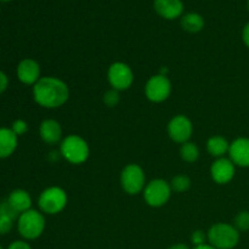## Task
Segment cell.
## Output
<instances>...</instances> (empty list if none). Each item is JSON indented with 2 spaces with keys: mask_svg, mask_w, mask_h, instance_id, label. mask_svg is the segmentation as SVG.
I'll return each instance as SVG.
<instances>
[{
  "mask_svg": "<svg viewBox=\"0 0 249 249\" xmlns=\"http://www.w3.org/2000/svg\"><path fill=\"white\" fill-rule=\"evenodd\" d=\"M34 101L44 108H58L70 99V88L56 77H41L33 85Z\"/></svg>",
  "mask_w": 249,
  "mask_h": 249,
  "instance_id": "6da1fadb",
  "label": "cell"
},
{
  "mask_svg": "<svg viewBox=\"0 0 249 249\" xmlns=\"http://www.w3.org/2000/svg\"><path fill=\"white\" fill-rule=\"evenodd\" d=\"M61 157L71 164H83L90 156V148L87 140L82 136L71 134L60 142Z\"/></svg>",
  "mask_w": 249,
  "mask_h": 249,
  "instance_id": "7a4b0ae2",
  "label": "cell"
},
{
  "mask_svg": "<svg viewBox=\"0 0 249 249\" xmlns=\"http://www.w3.org/2000/svg\"><path fill=\"white\" fill-rule=\"evenodd\" d=\"M208 243L216 249H233L240 242V231L231 224L216 223L207 232Z\"/></svg>",
  "mask_w": 249,
  "mask_h": 249,
  "instance_id": "3957f363",
  "label": "cell"
},
{
  "mask_svg": "<svg viewBox=\"0 0 249 249\" xmlns=\"http://www.w3.org/2000/svg\"><path fill=\"white\" fill-rule=\"evenodd\" d=\"M17 229L24 240H36L45 230V218L40 212L29 209L19 215Z\"/></svg>",
  "mask_w": 249,
  "mask_h": 249,
  "instance_id": "277c9868",
  "label": "cell"
},
{
  "mask_svg": "<svg viewBox=\"0 0 249 249\" xmlns=\"http://www.w3.org/2000/svg\"><path fill=\"white\" fill-rule=\"evenodd\" d=\"M68 196L62 187L50 186L44 190L38 199V206L41 213L48 215H56L66 208Z\"/></svg>",
  "mask_w": 249,
  "mask_h": 249,
  "instance_id": "5b68a950",
  "label": "cell"
},
{
  "mask_svg": "<svg viewBox=\"0 0 249 249\" xmlns=\"http://www.w3.org/2000/svg\"><path fill=\"white\" fill-rule=\"evenodd\" d=\"M121 186L130 196L142 192L146 186V175L142 167L135 163L125 165L121 173Z\"/></svg>",
  "mask_w": 249,
  "mask_h": 249,
  "instance_id": "8992f818",
  "label": "cell"
},
{
  "mask_svg": "<svg viewBox=\"0 0 249 249\" xmlns=\"http://www.w3.org/2000/svg\"><path fill=\"white\" fill-rule=\"evenodd\" d=\"M172 187L169 182L163 179L151 180L143 189V199L152 208H160L165 206L172 196Z\"/></svg>",
  "mask_w": 249,
  "mask_h": 249,
  "instance_id": "52a82bcc",
  "label": "cell"
},
{
  "mask_svg": "<svg viewBox=\"0 0 249 249\" xmlns=\"http://www.w3.org/2000/svg\"><path fill=\"white\" fill-rule=\"evenodd\" d=\"M107 79L112 89L123 91L128 90L134 83V72L130 66L125 62L117 61L108 67L107 71Z\"/></svg>",
  "mask_w": 249,
  "mask_h": 249,
  "instance_id": "ba28073f",
  "label": "cell"
},
{
  "mask_svg": "<svg viewBox=\"0 0 249 249\" xmlns=\"http://www.w3.org/2000/svg\"><path fill=\"white\" fill-rule=\"evenodd\" d=\"M172 94V83L167 75L156 74L147 80L145 85V95L151 102L160 104Z\"/></svg>",
  "mask_w": 249,
  "mask_h": 249,
  "instance_id": "9c48e42d",
  "label": "cell"
},
{
  "mask_svg": "<svg viewBox=\"0 0 249 249\" xmlns=\"http://www.w3.org/2000/svg\"><path fill=\"white\" fill-rule=\"evenodd\" d=\"M167 130L168 135L174 142L182 145L191 139L192 134H194V124L189 117L184 116V114H178L170 119Z\"/></svg>",
  "mask_w": 249,
  "mask_h": 249,
  "instance_id": "30bf717a",
  "label": "cell"
},
{
  "mask_svg": "<svg viewBox=\"0 0 249 249\" xmlns=\"http://www.w3.org/2000/svg\"><path fill=\"white\" fill-rule=\"evenodd\" d=\"M236 165L230 158H216L211 167V177L216 184L226 185L235 178Z\"/></svg>",
  "mask_w": 249,
  "mask_h": 249,
  "instance_id": "8fae6325",
  "label": "cell"
},
{
  "mask_svg": "<svg viewBox=\"0 0 249 249\" xmlns=\"http://www.w3.org/2000/svg\"><path fill=\"white\" fill-rule=\"evenodd\" d=\"M229 158L236 167L249 168V138H238L230 143Z\"/></svg>",
  "mask_w": 249,
  "mask_h": 249,
  "instance_id": "7c38bea8",
  "label": "cell"
},
{
  "mask_svg": "<svg viewBox=\"0 0 249 249\" xmlns=\"http://www.w3.org/2000/svg\"><path fill=\"white\" fill-rule=\"evenodd\" d=\"M17 77L23 84L34 85L40 79V66L33 58L22 60L17 66Z\"/></svg>",
  "mask_w": 249,
  "mask_h": 249,
  "instance_id": "4fadbf2b",
  "label": "cell"
},
{
  "mask_svg": "<svg viewBox=\"0 0 249 249\" xmlns=\"http://www.w3.org/2000/svg\"><path fill=\"white\" fill-rule=\"evenodd\" d=\"M39 134L41 140L48 145H55L62 141V128L55 119H45L39 126Z\"/></svg>",
  "mask_w": 249,
  "mask_h": 249,
  "instance_id": "5bb4252c",
  "label": "cell"
},
{
  "mask_svg": "<svg viewBox=\"0 0 249 249\" xmlns=\"http://www.w3.org/2000/svg\"><path fill=\"white\" fill-rule=\"evenodd\" d=\"M155 10L165 19H174L181 16L184 5L181 0H155Z\"/></svg>",
  "mask_w": 249,
  "mask_h": 249,
  "instance_id": "9a60e30c",
  "label": "cell"
},
{
  "mask_svg": "<svg viewBox=\"0 0 249 249\" xmlns=\"http://www.w3.org/2000/svg\"><path fill=\"white\" fill-rule=\"evenodd\" d=\"M18 136L9 128H0V158H7L15 152Z\"/></svg>",
  "mask_w": 249,
  "mask_h": 249,
  "instance_id": "2e32d148",
  "label": "cell"
},
{
  "mask_svg": "<svg viewBox=\"0 0 249 249\" xmlns=\"http://www.w3.org/2000/svg\"><path fill=\"white\" fill-rule=\"evenodd\" d=\"M229 150H230V142L224 136L214 135L207 141V151L212 157H225V155H229Z\"/></svg>",
  "mask_w": 249,
  "mask_h": 249,
  "instance_id": "e0dca14e",
  "label": "cell"
},
{
  "mask_svg": "<svg viewBox=\"0 0 249 249\" xmlns=\"http://www.w3.org/2000/svg\"><path fill=\"white\" fill-rule=\"evenodd\" d=\"M9 203L15 208V211L18 212L19 214L29 211L32 207V198L29 194L24 190H15L10 194L7 198Z\"/></svg>",
  "mask_w": 249,
  "mask_h": 249,
  "instance_id": "ac0fdd59",
  "label": "cell"
},
{
  "mask_svg": "<svg viewBox=\"0 0 249 249\" xmlns=\"http://www.w3.org/2000/svg\"><path fill=\"white\" fill-rule=\"evenodd\" d=\"M181 27L189 33H198L203 29L204 19L201 15L190 12L181 18Z\"/></svg>",
  "mask_w": 249,
  "mask_h": 249,
  "instance_id": "d6986e66",
  "label": "cell"
},
{
  "mask_svg": "<svg viewBox=\"0 0 249 249\" xmlns=\"http://www.w3.org/2000/svg\"><path fill=\"white\" fill-rule=\"evenodd\" d=\"M180 157L187 163H195L199 158V148L195 142L187 141L180 146Z\"/></svg>",
  "mask_w": 249,
  "mask_h": 249,
  "instance_id": "ffe728a7",
  "label": "cell"
},
{
  "mask_svg": "<svg viewBox=\"0 0 249 249\" xmlns=\"http://www.w3.org/2000/svg\"><path fill=\"white\" fill-rule=\"evenodd\" d=\"M169 184L172 191L177 192V194H182L191 187V179L185 174H178L173 178Z\"/></svg>",
  "mask_w": 249,
  "mask_h": 249,
  "instance_id": "44dd1931",
  "label": "cell"
},
{
  "mask_svg": "<svg viewBox=\"0 0 249 249\" xmlns=\"http://www.w3.org/2000/svg\"><path fill=\"white\" fill-rule=\"evenodd\" d=\"M104 104L106 105L109 108H113V107L118 106L119 101H121V95H119L118 90L109 89L107 90L104 94Z\"/></svg>",
  "mask_w": 249,
  "mask_h": 249,
  "instance_id": "7402d4cb",
  "label": "cell"
},
{
  "mask_svg": "<svg viewBox=\"0 0 249 249\" xmlns=\"http://www.w3.org/2000/svg\"><path fill=\"white\" fill-rule=\"evenodd\" d=\"M238 231H248L249 230V212L242 211L235 216V224H233Z\"/></svg>",
  "mask_w": 249,
  "mask_h": 249,
  "instance_id": "603a6c76",
  "label": "cell"
},
{
  "mask_svg": "<svg viewBox=\"0 0 249 249\" xmlns=\"http://www.w3.org/2000/svg\"><path fill=\"white\" fill-rule=\"evenodd\" d=\"M0 214H4V215L9 216V218H11L12 220H18L19 215H21L18 212L15 211V208L9 203L7 199L0 203Z\"/></svg>",
  "mask_w": 249,
  "mask_h": 249,
  "instance_id": "cb8c5ba5",
  "label": "cell"
},
{
  "mask_svg": "<svg viewBox=\"0 0 249 249\" xmlns=\"http://www.w3.org/2000/svg\"><path fill=\"white\" fill-rule=\"evenodd\" d=\"M14 221L9 216L0 214V235H6L11 231L12 226H14Z\"/></svg>",
  "mask_w": 249,
  "mask_h": 249,
  "instance_id": "d4e9b609",
  "label": "cell"
},
{
  "mask_svg": "<svg viewBox=\"0 0 249 249\" xmlns=\"http://www.w3.org/2000/svg\"><path fill=\"white\" fill-rule=\"evenodd\" d=\"M206 241H208L207 237V233H204L202 230H196L192 232L191 235V242L194 243L195 247H198V246L206 245Z\"/></svg>",
  "mask_w": 249,
  "mask_h": 249,
  "instance_id": "484cf974",
  "label": "cell"
},
{
  "mask_svg": "<svg viewBox=\"0 0 249 249\" xmlns=\"http://www.w3.org/2000/svg\"><path fill=\"white\" fill-rule=\"evenodd\" d=\"M11 130L14 131L17 136H21L27 133V130H28V124L24 121H22V119H17V121H15L14 123H12Z\"/></svg>",
  "mask_w": 249,
  "mask_h": 249,
  "instance_id": "4316f807",
  "label": "cell"
},
{
  "mask_svg": "<svg viewBox=\"0 0 249 249\" xmlns=\"http://www.w3.org/2000/svg\"><path fill=\"white\" fill-rule=\"evenodd\" d=\"M7 249H32L26 241H15L9 246Z\"/></svg>",
  "mask_w": 249,
  "mask_h": 249,
  "instance_id": "83f0119b",
  "label": "cell"
},
{
  "mask_svg": "<svg viewBox=\"0 0 249 249\" xmlns=\"http://www.w3.org/2000/svg\"><path fill=\"white\" fill-rule=\"evenodd\" d=\"M7 85H9V79H7L6 74L0 71V94H2L6 90Z\"/></svg>",
  "mask_w": 249,
  "mask_h": 249,
  "instance_id": "f1b7e54d",
  "label": "cell"
},
{
  "mask_svg": "<svg viewBox=\"0 0 249 249\" xmlns=\"http://www.w3.org/2000/svg\"><path fill=\"white\" fill-rule=\"evenodd\" d=\"M242 39H243V43L246 44V46L249 49V22L245 26L242 32Z\"/></svg>",
  "mask_w": 249,
  "mask_h": 249,
  "instance_id": "f546056e",
  "label": "cell"
},
{
  "mask_svg": "<svg viewBox=\"0 0 249 249\" xmlns=\"http://www.w3.org/2000/svg\"><path fill=\"white\" fill-rule=\"evenodd\" d=\"M168 249H190L189 246L184 245V243H177V245H173L172 247H169Z\"/></svg>",
  "mask_w": 249,
  "mask_h": 249,
  "instance_id": "4dcf8cb0",
  "label": "cell"
},
{
  "mask_svg": "<svg viewBox=\"0 0 249 249\" xmlns=\"http://www.w3.org/2000/svg\"><path fill=\"white\" fill-rule=\"evenodd\" d=\"M194 249H216V248H214L213 246H211L209 243H206V245H202V246H198V247H195Z\"/></svg>",
  "mask_w": 249,
  "mask_h": 249,
  "instance_id": "1f68e13d",
  "label": "cell"
},
{
  "mask_svg": "<svg viewBox=\"0 0 249 249\" xmlns=\"http://www.w3.org/2000/svg\"><path fill=\"white\" fill-rule=\"evenodd\" d=\"M247 6H248V10H249V0H248V4H247Z\"/></svg>",
  "mask_w": 249,
  "mask_h": 249,
  "instance_id": "d6a6232c",
  "label": "cell"
},
{
  "mask_svg": "<svg viewBox=\"0 0 249 249\" xmlns=\"http://www.w3.org/2000/svg\"><path fill=\"white\" fill-rule=\"evenodd\" d=\"M0 249H4V248H2V247H1V246H0Z\"/></svg>",
  "mask_w": 249,
  "mask_h": 249,
  "instance_id": "836d02e7",
  "label": "cell"
},
{
  "mask_svg": "<svg viewBox=\"0 0 249 249\" xmlns=\"http://www.w3.org/2000/svg\"><path fill=\"white\" fill-rule=\"evenodd\" d=\"M4 1H7V0H4Z\"/></svg>",
  "mask_w": 249,
  "mask_h": 249,
  "instance_id": "e575fe53",
  "label": "cell"
}]
</instances>
